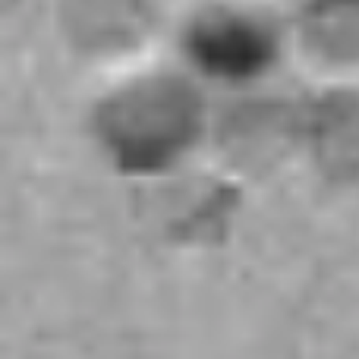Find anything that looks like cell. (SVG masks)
<instances>
[{
	"mask_svg": "<svg viewBox=\"0 0 359 359\" xmlns=\"http://www.w3.org/2000/svg\"><path fill=\"white\" fill-rule=\"evenodd\" d=\"M215 107L217 95L161 48L107 69L86 130L114 174L158 180L211 151Z\"/></svg>",
	"mask_w": 359,
	"mask_h": 359,
	"instance_id": "obj_1",
	"label": "cell"
},
{
	"mask_svg": "<svg viewBox=\"0 0 359 359\" xmlns=\"http://www.w3.org/2000/svg\"><path fill=\"white\" fill-rule=\"evenodd\" d=\"M164 50L215 95L284 82L290 0H170Z\"/></svg>",
	"mask_w": 359,
	"mask_h": 359,
	"instance_id": "obj_2",
	"label": "cell"
},
{
	"mask_svg": "<svg viewBox=\"0 0 359 359\" xmlns=\"http://www.w3.org/2000/svg\"><path fill=\"white\" fill-rule=\"evenodd\" d=\"M299 98L284 82L217 95L211 151L246 174L299 158Z\"/></svg>",
	"mask_w": 359,
	"mask_h": 359,
	"instance_id": "obj_3",
	"label": "cell"
},
{
	"mask_svg": "<svg viewBox=\"0 0 359 359\" xmlns=\"http://www.w3.org/2000/svg\"><path fill=\"white\" fill-rule=\"evenodd\" d=\"M170 0H57L60 38L76 57L117 69L164 48Z\"/></svg>",
	"mask_w": 359,
	"mask_h": 359,
	"instance_id": "obj_4",
	"label": "cell"
},
{
	"mask_svg": "<svg viewBox=\"0 0 359 359\" xmlns=\"http://www.w3.org/2000/svg\"><path fill=\"white\" fill-rule=\"evenodd\" d=\"M299 161L322 183L359 189V82H306Z\"/></svg>",
	"mask_w": 359,
	"mask_h": 359,
	"instance_id": "obj_5",
	"label": "cell"
},
{
	"mask_svg": "<svg viewBox=\"0 0 359 359\" xmlns=\"http://www.w3.org/2000/svg\"><path fill=\"white\" fill-rule=\"evenodd\" d=\"M290 48L306 82H359V0H290Z\"/></svg>",
	"mask_w": 359,
	"mask_h": 359,
	"instance_id": "obj_6",
	"label": "cell"
}]
</instances>
